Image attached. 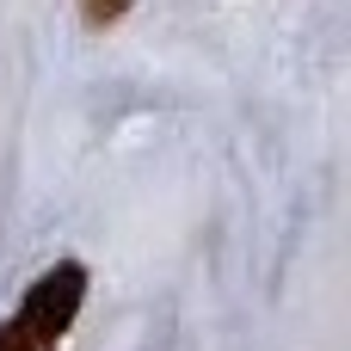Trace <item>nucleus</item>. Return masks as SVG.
Wrapping results in <instances>:
<instances>
[{"label": "nucleus", "instance_id": "nucleus-1", "mask_svg": "<svg viewBox=\"0 0 351 351\" xmlns=\"http://www.w3.org/2000/svg\"><path fill=\"white\" fill-rule=\"evenodd\" d=\"M80 296H86V271H80V265L43 271V278L31 284L25 308L0 327V351H56V339L68 333V321H74V308H80Z\"/></svg>", "mask_w": 351, "mask_h": 351}, {"label": "nucleus", "instance_id": "nucleus-2", "mask_svg": "<svg viewBox=\"0 0 351 351\" xmlns=\"http://www.w3.org/2000/svg\"><path fill=\"white\" fill-rule=\"evenodd\" d=\"M123 6H130V0H86V19H93V25H111Z\"/></svg>", "mask_w": 351, "mask_h": 351}]
</instances>
